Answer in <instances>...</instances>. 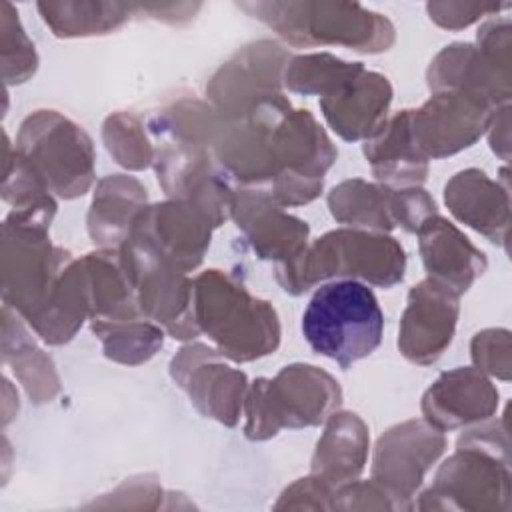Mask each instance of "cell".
Instances as JSON below:
<instances>
[{
	"label": "cell",
	"instance_id": "9c48e42d",
	"mask_svg": "<svg viewBox=\"0 0 512 512\" xmlns=\"http://www.w3.org/2000/svg\"><path fill=\"white\" fill-rule=\"evenodd\" d=\"M122 264L134 284L140 312L162 324L178 340L198 336L192 316V280L140 240L128 238L120 248Z\"/></svg>",
	"mask_w": 512,
	"mask_h": 512
},
{
	"label": "cell",
	"instance_id": "4316f807",
	"mask_svg": "<svg viewBox=\"0 0 512 512\" xmlns=\"http://www.w3.org/2000/svg\"><path fill=\"white\" fill-rule=\"evenodd\" d=\"M364 70L360 62H344L332 54H304L288 60L284 82L292 92L304 96H332Z\"/></svg>",
	"mask_w": 512,
	"mask_h": 512
},
{
	"label": "cell",
	"instance_id": "603a6c76",
	"mask_svg": "<svg viewBox=\"0 0 512 512\" xmlns=\"http://www.w3.org/2000/svg\"><path fill=\"white\" fill-rule=\"evenodd\" d=\"M142 208H146V188L136 178L114 174L100 180L88 212L90 238L102 250H118Z\"/></svg>",
	"mask_w": 512,
	"mask_h": 512
},
{
	"label": "cell",
	"instance_id": "cb8c5ba5",
	"mask_svg": "<svg viewBox=\"0 0 512 512\" xmlns=\"http://www.w3.org/2000/svg\"><path fill=\"white\" fill-rule=\"evenodd\" d=\"M364 156L384 186H418L426 180L428 160L418 152L410 132V110L398 112L364 144Z\"/></svg>",
	"mask_w": 512,
	"mask_h": 512
},
{
	"label": "cell",
	"instance_id": "ffe728a7",
	"mask_svg": "<svg viewBox=\"0 0 512 512\" xmlns=\"http://www.w3.org/2000/svg\"><path fill=\"white\" fill-rule=\"evenodd\" d=\"M416 234L428 278L448 286L456 294H464L488 266L484 252L438 214L424 220Z\"/></svg>",
	"mask_w": 512,
	"mask_h": 512
},
{
	"label": "cell",
	"instance_id": "5b68a950",
	"mask_svg": "<svg viewBox=\"0 0 512 512\" xmlns=\"http://www.w3.org/2000/svg\"><path fill=\"white\" fill-rule=\"evenodd\" d=\"M342 390L324 370L310 364L284 366L272 380L258 378L244 398V434L268 440L282 428L326 422L340 406Z\"/></svg>",
	"mask_w": 512,
	"mask_h": 512
},
{
	"label": "cell",
	"instance_id": "9a60e30c",
	"mask_svg": "<svg viewBox=\"0 0 512 512\" xmlns=\"http://www.w3.org/2000/svg\"><path fill=\"white\" fill-rule=\"evenodd\" d=\"M458 298L460 294L432 278L412 286L398 332V348L404 358L428 366L442 356L454 338Z\"/></svg>",
	"mask_w": 512,
	"mask_h": 512
},
{
	"label": "cell",
	"instance_id": "83f0119b",
	"mask_svg": "<svg viewBox=\"0 0 512 512\" xmlns=\"http://www.w3.org/2000/svg\"><path fill=\"white\" fill-rule=\"evenodd\" d=\"M92 332L102 340L104 356L120 364H142L164 344V332L150 320H126L116 324H92Z\"/></svg>",
	"mask_w": 512,
	"mask_h": 512
},
{
	"label": "cell",
	"instance_id": "4fadbf2b",
	"mask_svg": "<svg viewBox=\"0 0 512 512\" xmlns=\"http://www.w3.org/2000/svg\"><path fill=\"white\" fill-rule=\"evenodd\" d=\"M220 356L216 348L204 344L184 346L172 358L170 374L188 392L200 414L224 426H236L244 408L248 380L244 372L230 368Z\"/></svg>",
	"mask_w": 512,
	"mask_h": 512
},
{
	"label": "cell",
	"instance_id": "52a82bcc",
	"mask_svg": "<svg viewBox=\"0 0 512 512\" xmlns=\"http://www.w3.org/2000/svg\"><path fill=\"white\" fill-rule=\"evenodd\" d=\"M70 254L50 244L46 226L10 214L4 222L2 272L4 300L32 322L48 304L52 290L70 262Z\"/></svg>",
	"mask_w": 512,
	"mask_h": 512
},
{
	"label": "cell",
	"instance_id": "e575fe53",
	"mask_svg": "<svg viewBox=\"0 0 512 512\" xmlns=\"http://www.w3.org/2000/svg\"><path fill=\"white\" fill-rule=\"evenodd\" d=\"M334 490L330 484H326L322 478L310 474L308 478L296 480L292 486H288L274 508H320L330 510L332 508V496Z\"/></svg>",
	"mask_w": 512,
	"mask_h": 512
},
{
	"label": "cell",
	"instance_id": "44dd1931",
	"mask_svg": "<svg viewBox=\"0 0 512 512\" xmlns=\"http://www.w3.org/2000/svg\"><path fill=\"white\" fill-rule=\"evenodd\" d=\"M428 88L432 92H462L484 100L492 108L508 106L510 76L500 74L474 44H450L430 62Z\"/></svg>",
	"mask_w": 512,
	"mask_h": 512
},
{
	"label": "cell",
	"instance_id": "7c38bea8",
	"mask_svg": "<svg viewBox=\"0 0 512 512\" xmlns=\"http://www.w3.org/2000/svg\"><path fill=\"white\" fill-rule=\"evenodd\" d=\"M496 108L462 92H434L410 110V132L418 152L428 158L452 156L470 148L490 126Z\"/></svg>",
	"mask_w": 512,
	"mask_h": 512
},
{
	"label": "cell",
	"instance_id": "f1b7e54d",
	"mask_svg": "<svg viewBox=\"0 0 512 512\" xmlns=\"http://www.w3.org/2000/svg\"><path fill=\"white\" fill-rule=\"evenodd\" d=\"M16 336H10V332L4 330V342L14 344V360L12 370L16 372L18 380L24 384L28 396L34 402H50L54 394L58 392V376L54 372L52 360L34 346V342L28 338L26 330L14 322Z\"/></svg>",
	"mask_w": 512,
	"mask_h": 512
},
{
	"label": "cell",
	"instance_id": "2e32d148",
	"mask_svg": "<svg viewBox=\"0 0 512 512\" xmlns=\"http://www.w3.org/2000/svg\"><path fill=\"white\" fill-rule=\"evenodd\" d=\"M230 218L246 234L252 250L276 264H286L308 246V224L282 212V206L264 190L232 192Z\"/></svg>",
	"mask_w": 512,
	"mask_h": 512
},
{
	"label": "cell",
	"instance_id": "6da1fadb",
	"mask_svg": "<svg viewBox=\"0 0 512 512\" xmlns=\"http://www.w3.org/2000/svg\"><path fill=\"white\" fill-rule=\"evenodd\" d=\"M192 316L198 332L208 334L216 350L234 362L268 356L280 344L272 304L220 270H206L192 280Z\"/></svg>",
	"mask_w": 512,
	"mask_h": 512
},
{
	"label": "cell",
	"instance_id": "8d00e7d4",
	"mask_svg": "<svg viewBox=\"0 0 512 512\" xmlns=\"http://www.w3.org/2000/svg\"><path fill=\"white\" fill-rule=\"evenodd\" d=\"M510 108L508 106H500L496 108L488 132H490V146L492 150L502 158L508 160L510 156Z\"/></svg>",
	"mask_w": 512,
	"mask_h": 512
},
{
	"label": "cell",
	"instance_id": "d6986e66",
	"mask_svg": "<svg viewBox=\"0 0 512 512\" xmlns=\"http://www.w3.org/2000/svg\"><path fill=\"white\" fill-rule=\"evenodd\" d=\"M392 102V86L386 76L366 68L332 96L320 98L326 122L344 140L372 138L384 124Z\"/></svg>",
	"mask_w": 512,
	"mask_h": 512
},
{
	"label": "cell",
	"instance_id": "484cf974",
	"mask_svg": "<svg viewBox=\"0 0 512 512\" xmlns=\"http://www.w3.org/2000/svg\"><path fill=\"white\" fill-rule=\"evenodd\" d=\"M38 10L44 22L60 38L106 34L122 26L134 4L120 2H40Z\"/></svg>",
	"mask_w": 512,
	"mask_h": 512
},
{
	"label": "cell",
	"instance_id": "30bf717a",
	"mask_svg": "<svg viewBox=\"0 0 512 512\" xmlns=\"http://www.w3.org/2000/svg\"><path fill=\"white\" fill-rule=\"evenodd\" d=\"M288 60L290 56L282 46L260 40L222 64L206 86L218 116L222 120L242 118L262 102L282 94L280 80Z\"/></svg>",
	"mask_w": 512,
	"mask_h": 512
},
{
	"label": "cell",
	"instance_id": "277c9868",
	"mask_svg": "<svg viewBox=\"0 0 512 512\" xmlns=\"http://www.w3.org/2000/svg\"><path fill=\"white\" fill-rule=\"evenodd\" d=\"M294 46H346L382 52L394 44V26L360 4L334 2H248L240 4Z\"/></svg>",
	"mask_w": 512,
	"mask_h": 512
},
{
	"label": "cell",
	"instance_id": "d590c367",
	"mask_svg": "<svg viewBox=\"0 0 512 512\" xmlns=\"http://www.w3.org/2000/svg\"><path fill=\"white\" fill-rule=\"evenodd\" d=\"M508 4H468V2H430L426 6L430 18L448 30H460L470 26L482 16L496 14Z\"/></svg>",
	"mask_w": 512,
	"mask_h": 512
},
{
	"label": "cell",
	"instance_id": "8992f818",
	"mask_svg": "<svg viewBox=\"0 0 512 512\" xmlns=\"http://www.w3.org/2000/svg\"><path fill=\"white\" fill-rule=\"evenodd\" d=\"M16 152L60 198H78L94 182L92 140L56 110H38L22 122Z\"/></svg>",
	"mask_w": 512,
	"mask_h": 512
},
{
	"label": "cell",
	"instance_id": "3957f363",
	"mask_svg": "<svg viewBox=\"0 0 512 512\" xmlns=\"http://www.w3.org/2000/svg\"><path fill=\"white\" fill-rule=\"evenodd\" d=\"M384 330V314L374 292L358 280H334L320 286L302 316L308 346L348 368L370 356Z\"/></svg>",
	"mask_w": 512,
	"mask_h": 512
},
{
	"label": "cell",
	"instance_id": "5bb4252c",
	"mask_svg": "<svg viewBox=\"0 0 512 512\" xmlns=\"http://www.w3.org/2000/svg\"><path fill=\"white\" fill-rule=\"evenodd\" d=\"M212 228L214 224L198 206L172 198L142 208L128 238L144 242L182 272H190L202 262Z\"/></svg>",
	"mask_w": 512,
	"mask_h": 512
},
{
	"label": "cell",
	"instance_id": "1f68e13d",
	"mask_svg": "<svg viewBox=\"0 0 512 512\" xmlns=\"http://www.w3.org/2000/svg\"><path fill=\"white\" fill-rule=\"evenodd\" d=\"M390 212L394 224L402 226L406 232H416L424 220L438 214L434 200L420 186L390 188Z\"/></svg>",
	"mask_w": 512,
	"mask_h": 512
},
{
	"label": "cell",
	"instance_id": "e0dca14e",
	"mask_svg": "<svg viewBox=\"0 0 512 512\" xmlns=\"http://www.w3.org/2000/svg\"><path fill=\"white\" fill-rule=\"evenodd\" d=\"M498 408L496 386L472 366L440 374L422 398V414L440 432L488 420Z\"/></svg>",
	"mask_w": 512,
	"mask_h": 512
},
{
	"label": "cell",
	"instance_id": "f546056e",
	"mask_svg": "<svg viewBox=\"0 0 512 512\" xmlns=\"http://www.w3.org/2000/svg\"><path fill=\"white\" fill-rule=\"evenodd\" d=\"M102 138L114 160L128 170H144L156 158L140 120L128 112L108 116Z\"/></svg>",
	"mask_w": 512,
	"mask_h": 512
},
{
	"label": "cell",
	"instance_id": "ba28073f",
	"mask_svg": "<svg viewBox=\"0 0 512 512\" xmlns=\"http://www.w3.org/2000/svg\"><path fill=\"white\" fill-rule=\"evenodd\" d=\"M510 506L508 454L458 442V450L440 466L422 494L420 510H506Z\"/></svg>",
	"mask_w": 512,
	"mask_h": 512
},
{
	"label": "cell",
	"instance_id": "ac0fdd59",
	"mask_svg": "<svg viewBox=\"0 0 512 512\" xmlns=\"http://www.w3.org/2000/svg\"><path fill=\"white\" fill-rule=\"evenodd\" d=\"M444 202L460 222L506 248L510 224V192L506 180L502 184L490 180L478 168L462 170L446 182Z\"/></svg>",
	"mask_w": 512,
	"mask_h": 512
},
{
	"label": "cell",
	"instance_id": "7402d4cb",
	"mask_svg": "<svg viewBox=\"0 0 512 512\" xmlns=\"http://www.w3.org/2000/svg\"><path fill=\"white\" fill-rule=\"evenodd\" d=\"M368 458V428L354 412H334L326 420L314 456L312 474L332 488L356 480Z\"/></svg>",
	"mask_w": 512,
	"mask_h": 512
},
{
	"label": "cell",
	"instance_id": "836d02e7",
	"mask_svg": "<svg viewBox=\"0 0 512 512\" xmlns=\"http://www.w3.org/2000/svg\"><path fill=\"white\" fill-rule=\"evenodd\" d=\"M332 508H342V510H394L396 504L388 496V492L376 484L374 480L370 482H346L334 490L332 496Z\"/></svg>",
	"mask_w": 512,
	"mask_h": 512
},
{
	"label": "cell",
	"instance_id": "4dcf8cb0",
	"mask_svg": "<svg viewBox=\"0 0 512 512\" xmlns=\"http://www.w3.org/2000/svg\"><path fill=\"white\" fill-rule=\"evenodd\" d=\"M472 360L480 372L510 380V332L504 328H488L472 338Z\"/></svg>",
	"mask_w": 512,
	"mask_h": 512
},
{
	"label": "cell",
	"instance_id": "d6a6232c",
	"mask_svg": "<svg viewBox=\"0 0 512 512\" xmlns=\"http://www.w3.org/2000/svg\"><path fill=\"white\" fill-rule=\"evenodd\" d=\"M2 30H4L2 36L12 40L14 48H16L14 54L4 60V80H6V84H20V82L28 80L36 70L38 58L34 52V44L24 34L20 20H18V12L14 16V30H10V22L2 14Z\"/></svg>",
	"mask_w": 512,
	"mask_h": 512
},
{
	"label": "cell",
	"instance_id": "8fae6325",
	"mask_svg": "<svg viewBox=\"0 0 512 512\" xmlns=\"http://www.w3.org/2000/svg\"><path fill=\"white\" fill-rule=\"evenodd\" d=\"M446 448L444 434L422 420H406L384 432L374 450L372 480L394 500L396 508H410L424 474Z\"/></svg>",
	"mask_w": 512,
	"mask_h": 512
},
{
	"label": "cell",
	"instance_id": "d4e9b609",
	"mask_svg": "<svg viewBox=\"0 0 512 512\" xmlns=\"http://www.w3.org/2000/svg\"><path fill=\"white\" fill-rule=\"evenodd\" d=\"M332 216L348 226L388 232L396 224L390 212V186H376L360 178L344 180L328 194Z\"/></svg>",
	"mask_w": 512,
	"mask_h": 512
},
{
	"label": "cell",
	"instance_id": "7a4b0ae2",
	"mask_svg": "<svg viewBox=\"0 0 512 512\" xmlns=\"http://www.w3.org/2000/svg\"><path fill=\"white\" fill-rule=\"evenodd\" d=\"M406 256L402 246L380 232L338 228L326 232L300 256L276 266L280 286L298 296L320 280L348 278L390 288L404 278Z\"/></svg>",
	"mask_w": 512,
	"mask_h": 512
}]
</instances>
